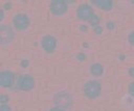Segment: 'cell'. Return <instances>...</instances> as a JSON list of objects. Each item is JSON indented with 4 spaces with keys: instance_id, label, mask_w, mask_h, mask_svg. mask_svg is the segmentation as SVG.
Instances as JSON below:
<instances>
[{
    "instance_id": "cell-1",
    "label": "cell",
    "mask_w": 134,
    "mask_h": 111,
    "mask_svg": "<svg viewBox=\"0 0 134 111\" xmlns=\"http://www.w3.org/2000/svg\"><path fill=\"white\" fill-rule=\"evenodd\" d=\"M83 92L85 95L89 99H95L99 96L100 92H102V86L96 81H89L85 84L83 87Z\"/></svg>"
},
{
    "instance_id": "cell-2",
    "label": "cell",
    "mask_w": 134,
    "mask_h": 111,
    "mask_svg": "<svg viewBox=\"0 0 134 111\" xmlns=\"http://www.w3.org/2000/svg\"><path fill=\"white\" fill-rule=\"evenodd\" d=\"M66 3L68 2L64 0H53L50 4V10L56 16L64 15L68 11V4Z\"/></svg>"
},
{
    "instance_id": "cell-3",
    "label": "cell",
    "mask_w": 134,
    "mask_h": 111,
    "mask_svg": "<svg viewBox=\"0 0 134 111\" xmlns=\"http://www.w3.org/2000/svg\"><path fill=\"white\" fill-rule=\"evenodd\" d=\"M34 85H35L34 78L30 75H23L17 81V87L23 91H29V90L33 89L34 88Z\"/></svg>"
},
{
    "instance_id": "cell-4",
    "label": "cell",
    "mask_w": 134,
    "mask_h": 111,
    "mask_svg": "<svg viewBox=\"0 0 134 111\" xmlns=\"http://www.w3.org/2000/svg\"><path fill=\"white\" fill-rule=\"evenodd\" d=\"M13 23L16 29L19 30H23L26 29L30 25V19L26 15L24 14H17L14 18H13Z\"/></svg>"
},
{
    "instance_id": "cell-5",
    "label": "cell",
    "mask_w": 134,
    "mask_h": 111,
    "mask_svg": "<svg viewBox=\"0 0 134 111\" xmlns=\"http://www.w3.org/2000/svg\"><path fill=\"white\" fill-rule=\"evenodd\" d=\"M15 75L10 70H4L0 73V84L3 88H10L14 84Z\"/></svg>"
},
{
    "instance_id": "cell-6",
    "label": "cell",
    "mask_w": 134,
    "mask_h": 111,
    "mask_svg": "<svg viewBox=\"0 0 134 111\" xmlns=\"http://www.w3.org/2000/svg\"><path fill=\"white\" fill-rule=\"evenodd\" d=\"M93 14V10L89 4H81L77 9V17L82 21H88Z\"/></svg>"
},
{
    "instance_id": "cell-7",
    "label": "cell",
    "mask_w": 134,
    "mask_h": 111,
    "mask_svg": "<svg viewBox=\"0 0 134 111\" xmlns=\"http://www.w3.org/2000/svg\"><path fill=\"white\" fill-rule=\"evenodd\" d=\"M41 46L48 54H51L56 48V39L52 36H44L41 40Z\"/></svg>"
},
{
    "instance_id": "cell-8",
    "label": "cell",
    "mask_w": 134,
    "mask_h": 111,
    "mask_svg": "<svg viewBox=\"0 0 134 111\" xmlns=\"http://www.w3.org/2000/svg\"><path fill=\"white\" fill-rule=\"evenodd\" d=\"M13 30L10 26L7 25H1V44L4 46L8 44L12 39H13Z\"/></svg>"
},
{
    "instance_id": "cell-9",
    "label": "cell",
    "mask_w": 134,
    "mask_h": 111,
    "mask_svg": "<svg viewBox=\"0 0 134 111\" xmlns=\"http://www.w3.org/2000/svg\"><path fill=\"white\" fill-rule=\"evenodd\" d=\"M55 102H56V104H57L58 106L68 107V106L71 105L72 99H71L70 94L64 93V92H61V93L56 94V96H55Z\"/></svg>"
},
{
    "instance_id": "cell-10",
    "label": "cell",
    "mask_w": 134,
    "mask_h": 111,
    "mask_svg": "<svg viewBox=\"0 0 134 111\" xmlns=\"http://www.w3.org/2000/svg\"><path fill=\"white\" fill-rule=\"evenodd\" d=\"M93 4L98 6L99 9L105 10V11H110L113 8V1L112 0H93Z\"/></svg>"
},
{
    "instance_id": "cell-11",
    "label": "cell",
    "mask_w": 134,
    "mask_h": 111,
    "mask_svg": "<svg viewBox=\"0 0 134 111\" xmlns=\"http://www.w3.org/2000/svg\"><path fill=\"white\" fill-rule=\"evenodd\" d=\"M91 73L93 76H95V77H99V76H102L103 75V72H104V67H103V65H100V64H98V63H96V64H93L92 66H91Z\"/></svg>"
},
{
    "instance_id": "cell-12",
    "label": "cell",
    "mask_w": 134,
    "mask_h": 111,
    "mask_svg": "<svg viewBox=\"0 0 134 111\" xmlns=\"http://www.w3.org/2000/svg\"><path fill=\"white\" fill-rule=\"evenodd\" d=\"M88 21H89V23H90L91 25H93V26H97V25L99 24V22H100V18H99L97 15L93 14V15L91 16V18H90Z\"/></svg>"
},
{
    "instance_id": "cell-13",
    "label": "cell",
    "mask_w": 134,
    "mask_h": 111,
    "mask_svg": "<svg viewBox=\"0 0 134 111\" xmlns=\"http://www.w3.org/2000/svg\"><path fill=\"white\" fill-rule=\"evenodd\" d=\"M0 111H12L11 107L8 104H1V108H0Z\"/></svg>"
},
{
    "instance_id": "cell-14",
    "label": "cell",
    "mask_w": 134,
    "mask_h": 111,
    "mask_svg": "<svg viewBox=\"0 0 134 111\" xmlns=\"http://www.w3.org/2000/svg\"><path fill=\"white\" fill-rule=\"evenodd\" d=\"M0 100H1V104H8L9 97H8L7 94H1V96H0Z\"/></svg>"
},
{
    "instance_id": "cell-15",
    "label": "cell",
    "mask_w": 134,
    "mask_h": 111,
    "mask_svg": "<svg viewBox=\"0 0 134 111\" xmlns=\"http://www.w3.org/2000/svg\"><path fill=\"white\" fill-rule=\"evenodd\" d=\"M128 40H129V42H130L131 45H134V31H132V32L129 35Z\"/></svg>"
},
{
    "instance_id": "cell-16",
    "label": "cell",
    "mask_w": 134,
    "mask_h": 111,
    "mask_svg": "<svg viewBox=\"0 0 134 111\" xmlns=\"http://www.w3.org/2000/svg\"><path fill=\"white\" fill-rule=\"evenodd\" d=\"M129 93H130L132 96H134V82L129 85Z\"/></svg>"
},
{
    "instance_id": "cell-17",
    "label": "cell",
    "mask_w": 134,
    "mask_h": 111,
    "mask_svg": "<svg viewBox=\"0 0 134 111\" xmlns=\"http://www.w3.org/2000/svg\"><path fill=\"white\" fill-rule=\"evenodd\" d=\"M85 59H86V57H85V55H83L82 53H79V54H77V60H78V61L82 62Z\"/></svg>"
},
{
    "instance_id": "cell-18",
    "label": "cell",
    "mask_w": 134,
    "mask_h": 111,
    "mask_svg": "<svg viewBox=\"0 0 134 111\" xmlns=\"http://www.w3.org/2000/svg\"><path fill=\"white\" fill-rule=\"evenodd\" d=\"M94 31H95V34L99 35V34H102V32H103V28L100 27V26H95V28H94Z\"/></svg>"
},
{
    "instance_id": "cell-19",
    "label": "cell",
    "mask_w": 134,
    "mask_h": 111,
    "mask_svg": "<svg viewBox=\"0 0 134 111\" xmlns=\"http://www.w3.org/2000/svg\"><path fill=\"white\" fill-rule=\"evenodd\" d=\"M107 27H108L109 29H113V28L115 27V24H114V22H112V21H109V22L107 23Z\"/></svg>"
},
{
    "instance_id": "cell-20",
    "label": "cell",
    "mask_w": 134,
    "mask_h": 111,
    "mask_svg": "<svg viewBox=\"0 0 134 111\" xmlns=\"http://www.w3.org/2000/svg\"><path fill=\"white\" fill-rule=\"evenodd\" d=\"M21 66H22V67H27V66H29V61H26V60L21 61Z\"/></svg>"
},
{
    "instance_id": "cell-21",
    "label": "cell",
    "mask_w": 134,
    "mask_h": 111,
    "mask_svg": "<svg viewBox=\"0 0 134 111\" xmlns=\"http://www.w3.org/2000/svg\"><path fill=\"white\" fill-rule=\"evenodd\" d=\"M129 75H130L131 77H134V67H131V68L129 69Z\"/></svg>"
},
{
    "instance_id": "cell-22",
    "label": "cell",
    "mask_w": 134,
    "mask_h": 111,
    "mask_svg": "<svg viewBox=\"0 0 134 111\" xmlns=\"http://www.w3.org/2000/svg\"><path fill=\"white\" fill-rule=\"evenodd\" d=\"M50 111H63L61 108H59V107H54V108H52Z\"/></svg>"
},
{
    "instance_id": "cell-23",
    "label": "cell",
    "mask_w": 134,
    "mask_h": 111,
    "mask_svg": "<svg viewBox=\"0 0 134 111\" xmlns=\"http://www.w3.org/2000/svg\"><path fill=\"white\" fill-rule=\"evenodd\" d=\"M3 19V11L1 10L0 11V20H2Z\"/></svg>"
},
{
    "instance_id": "cell-24",
    "label": "cell",
    "mask_w": 134,
    "mask_h": 111,
    "mask_svg": "<svg viewBox=\"0 0 134 111\" xmlns=\"http://www.w3.org/2000/svg\"><path fill=\"white\" fill-rule=\"evenodd\" d=\"M4 8H5V9H7V10H9V9H10V8H11V3H10V2H8V3H7V4H5V5H4Z\"/></svg>"
}]
</instances>
